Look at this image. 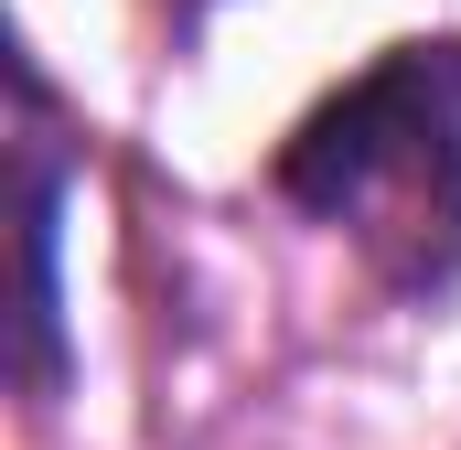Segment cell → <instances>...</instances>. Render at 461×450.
Masks as SVG:
<instances>
[{"label":"cell","instance_id":"cell-1","mask_svg":"<svg viewBox=\"0 0 461 450\" xmlns=\"http://www.w3.org/2000/svg\"><path fill=\"white\" fill-rule=\"evenodd\" d=\"M279 194L408 301L461 290V43H386L279 140Z\"/></svg>","mask_w":461,"mask_h":450},{"label":"cell","instance_id":"cell-2","mask_svg":"<svg viewBox=\"0 0 461 450\" xmlns=\"http://www.w3.org/2000/svg\"><path fill=\"white\" fill-rule=\"evenodd\" d=\"M22 247H32V290H22L32 386H54V364H65V311H54V247H65V161H54V129H43V86H32V129H22Z\"/></svg>","mask_w":461,"mask_h":450}]
</instances>
